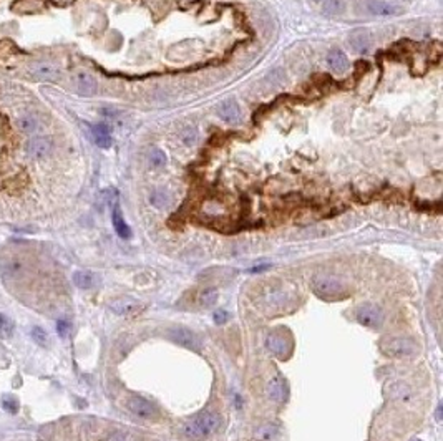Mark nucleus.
I'll return each mask as SVG.
<instances>
[{"mask_svg": "<svg viewBox=\"0 0 443 441\" xmlns=\"http://www.w3.org/2000/svg\"><path fill=\"white\" fill-rule=\"evenodd\" d=\"M13 330H15V324H13L7 315L0 313V337H5V339L10 337L13 334Z\"/></svg>", "mask_w": 443, "mask_h": 441, "instance_id": "24", "label": "nucleus"}, {"mask_svg": "<svg viewBox=\"0 0 443 441\" xmlns=\"http://www.w3.org/2000/svg\"><path fill=\"white\" fill-rule=\"evenodd\" d=\"M168 337L183 348L196 350V352L201 350V340L198 339V335H196L193 330L186 329V327H181V325L171 327V329L168 330Z\"/></svg>", "mask_w": 443, "mask_h": 441, "instance_id": "5", "label": "nucleus"}, {"mask_svg": "<svg viewBox=\"0 0 443 441\" xmlns=\"http://www.w3.org/2000/svg\"><path fill=\"white\" fill-rule=\"evenodd\" d=\"M126 408L133 413L135 416L143 418V420H153V418L158 416V408L156 405L151 403L149 400H146L143 397H138V395H133V397L126 398Z\"/></svg>", "mask_w": 443, "mask_h": 441, "instance_id": "4", "label": "nucleus"}, {"mask_svg": "<svg viewBox=\"0 0 443 441\" xmlns=\"http://www.w3.org/2000/svg\"><path fill=\"white\" fill-rule=\"evenodd\" d=\"M149 163H151L153 166H163L164 163H166V154H164V151H161V149H156L154 148L151 154H149Z\"/></svg>", "mask_w": 443, "mask_h": 441, "instance_id": "27", "label": "nucleus"}, {"mask_svg": "<svg viewBox=\"0 0 443 441\" xmlns=\"http://www.w3.org/2000/svg\"><path fill=\"white\" fill-rule=\"evenodd\" d=\"M312 289L319 297H324V299H340L347 294L344 280L329 274H319L314 277Z\"/></svg>", "mask_w": 443, "mask_h": 441, "instance_id": "2", "label": "nucleus"}, {"mask_svg": "<svg viewBox=\"0 0 443 441\" xmlns=\"http://www.w3.org/2000/svg\"><path fill=\"white\" fill-rule=\"evenodd\" d=\"M365 7H367V10L372 15H377V17H394V15H400L404 12L402 7L395 5V3L383 2V0H367Z\"/></svg>", "mask_w": 443, "mask_h": 441, "instance_id": "9", "label": "nucleus"}, {"mask_svg": "<svg viewBox=\"0 0 443 441\" xmlns=\"http://www.w3.org/2000/svg\"><path fill=\"white\" fill-rule=\"evenodd\" d=\"M274 433H276V428H274L272 425H264V426H261V428H259V431H258L259 438H262L264 441L271 440L272 436H274Z\"/></svg>", "mask_w": 443, "mask_h": 441, "instance_id": "28", "label": "nucleus"}, {"mask_svg": "<svg viewBox=\"0 0 443 441\" xmlns=\"http://www.w3.org/2000/svg\"><path fill=\"white\" fill-rule=\"evenodd\" d=\"M413 441H418V440H413Z\"/></svg>", "mask_w": 443, "mask_h": 441, "instance_id": "33", "label": "nucleus"}, {"mask_svg": "<svg viewBox=\"0 0 443 441\" xmlns=\"http://www.w3.org/2000/svg\"><path fill=\"white\" fill-rule=\"evenodd\" d=\"M111 222H113V227H115L116 234L120 236L121 239H130L131 237V229H130V226L126 224V221H125V217H123L121 209H120V206H118V204H115V206H113Z\"/></svg>", "mask_w": 443, "mask_h": 441, "instance_id": "14", "label": "nucleus"}, {"mask_svg": "<svg viewBox=\"0 0 443 441\" xmlns=\"http://www.w3.org/2000/svg\"><path fill=\"white\" fill-rule=\"evenodd\" d=\"M218 115L221 120H224L226 123H231V125L239 123L241 118H243V113H241V108L236 100H226V102H222L218 106Z\"/></svg>", "mask_w": 443, "mask_h": 441, "instance_id": "10", "label": "nucleus"}, {"mask_svg": "<svg viewBox=\"0 0 443 441\" xmlns=\"http://www.w3.org/2000/svg\"><path fill=\"white\" fill-rule=\"evenodd\" d=\"M111 441H126V438H125V435H121V433H115V435H113Z\"/></svg>", "mask_w": 443, "mask_h": 441, "instance_id": "32", "label": "nucleus"}, {"mask_svg": "<svg viewBox=\"0 0 443 441\" xmlns=\"http://www.w3.org/2000/svg\"><path fill=\"white\" fill-rule=\"evenodd\" d=\"M327 63H329V67L332 68V71H335L337 75L345 73L350 67L349 58H347L345 53L340 52V50H331V52L327 53Z\"/></svg>", "mask_w": 443, "mask_h": 441, "instance_id": "13", "label": "nucleus"}, {"mask_svg": "<svg viewBox=\"0 0 443 441\" xmlns=\"http://www.w3.org/2000/svg\"><path fill=\"white\" fill-rule=\"evenodd\" d=\"M389 397L392 400H395V402H410L413 397V393H412L410 385L404 383V381H394V383L389 386Z\"/></svg>", "mask_w": 443, "mask_h": 441, "instance_id": "16", "label": "nucleus"}, {"mask_svg": "<svg viewBox=\"0 0 443 441\" xmlns=\"http://www.w3.org/2000/svg\"><path fill=\"white\" fill-rule=\"evenodd\" d=\"M73 284L81 290H88L97 284V275L90 271H75L72 275Z\"/></svg>", "mask_w": 443, "mask_h": 441, "instance_id": "18", "label": "nucleus"}, {"mask_svg": "<svg viewBox=\"0 0 443 441\" xmlns=\"http://www.w3.org/2000/svg\"><path fill=\"white\" fill-rule=\"evenodd\" d=\"M221 426V416L216 411H203L181 426V435L191 441H203L213 436Z\"/></svg>", "mask_w": 443, "mask_h": 441, "instance_id": "1", "label": "nucleus"}, {"mask_svg": "<svg viewBox=\"0 0 443 441\" xmlns=\"http://www.w3.org/2000/svg\"><path fill=\"white\" fill-rule=\"evenodd\" d=\"M17 128H18V131H22V133H25V135H34L38 131L40 123L32 115H20L17 118Z\"/></svg>", "mask_w": 443, "mask_h": 441, "instance_id": "21", "label": "nucleus"}, {"mask_svg": "<svg viewBox=\"0 0 443 441\" xmlns=\"http://www.w3.org/2000/svg\"><path fill=\"white\" fill-rule=\"evenodd\" d=\"M355 319L360 325L369 327V329H378L383 322V312L378 305H373V304H365V305L359 307L357 313H355Z\"/></svg>", "mask_w": 443, "mask_h": 441, "instance_id": "6", "label": "nucleus"}, {"mask_svg": "<svg viewBox=\"0 0 443 441\" xmlns=\"http://www.w3.org/2000/svg\"><path fill=\"white\" fill-rule=\"evenodd\" d=\"M166 203V196H164L163 193H154L151 196V203L154 204V206H161V203Z\"/></svg>", "mask_w": 443, "mask_h": 441, "instance_id": "31", "label": "nucleus"}, {"mask_svg": "<svg viewBox=\"0 0 443 441\" xmlns=\"http://www.w3.org/2000/svg\"><path fill=\"white\" fill-rule=\"evenodd\" d=\"M342 2L340 0H324L322 3V10L329 13V15H335V13H340L342 12Z\"/></svg>", "mask_w": 443, "mask_h": 441, "instance_id": "25", "label": "nucleus"}, {"mask_svg": "<svg viewBox=\"0 0 443 441\" xmlns=\"http://www.w3.org/2000/svg\"><path fill=\"white\" fill-rule=\"evenodd\" d=\"M266 348L277 358H286L291 353V340L286 335L271 334L266 339Z\"/></svg>", "mask_w": 443, "mask_h": 441, "instance_id": "8", "label": "nucleus"}, {"mask_svg": "<svg viewBox=\"0 0 443 441\" xmlns=\"http://www.w3.org/2000/svg\"><path fill=\"white\" fill-rule=\"evenodd\" d=\"M382 350L389 357L407 358V357H413L417 353L418 345L415 340L408 337H392V339H387L382 343Z\"/></svg>", "mask_w": 443, "mask_h": 441, "instance_id": "3", "label": "nucleus"}, {"mask_svg": "<svg viewBox=\"0 0 443 441\" xmlns=\"http://www.w3.org/2000/svg\"><path fill=\"white\" fill-rule=\"evenodd\" d=\"M32 76L35 80H53L58 76V70L50 63H40L32 68Z\"/></svg>", "mask_w": 443, "mask_h": 441, "instance_id": "20", "label": "nucleus"}, {"mask_svg": "<svg viewBox=\"0 0 443 441\" xmlns=\"http://www.w3.org/2000/svg\"><path fill=\"white\" fill-rule=\"evenodd\" d=\"M110 308H111V312L118 313V315H131V313L140 310L141 304L138 301H135V299L120 297V299H116V301L110 302Z\"/></svg>", "mask_w": 443, "mask_h": 441, "instance_id": "12", "label": "nucleus"}, {"mask_svg": "<svg viewBox=\"0 0 443 441\" xmlns=\"http://www.w3.org/2000/svg\"><path fill=\"white\" fill-rule=\"evenodd\" d=\"M349 45L352 47L357 53L367 52L369 47H370V37H369L367 30H354L352 34L349 35Z\"/></svg>", "mask_w": 443, "mask_h": 441, "instance_id": "15", "label": "nucleus"}, {"mask_svg": "<svg viewBox=\"0 0 443 441\" xmlns=\"http://www.w3.org/2000/svg\"><path fill=\"white\" fill-rule=\"evenodd\" d=\"M76 88H78V92L81 95H86V97H90V95H93L98 90V83H97V80H95L91 75H88V73H80L78 76H76Z\"/></svg>", "mask_w": 443, "mask_h": 441, "instance_id": "19", "label": "nucleus"}, {"mask_svg": "<svg viewBox=\"0 0 443 441\" xmlns=\"http://www.w3.org/2000/svg\"><path fill=\"white\" fill-rule=\"evenodd\" d=\"M2 407H3V410L5 411L15 415V413L18 411V408H20V405H18V400L15 397H12V395H5V397L2 398Z\"/></svg>", "mask_w": 443, "mask_h": 441, "instance_id": "26", "label": "nucleus"}, {"mask_svg": "<svg viewBox=\"0 0 443 441\" xmlns=\"http://www.w3.org/2000/svg\"><path fill=\"white\" fill-rule=\"evenodd\" d=\"M267 397L274 403H284V400L287 397V390H286V381L282 380L281 375H274L267 381Z\"/></svg>", "mask_w": 443, "mask_h": 441, "instance_id": "11", "label": "nucleus"}, {"mask_svg": "<svg viewBox=\"0 0 443 441\" xmlns=\"http://www.w3.org/2000/svg\"><path fill=\"white\" fill-rule=\"evenodd\" d=\"M53 149V139L50 136H35L25 146V153L32 160H45Z\"/></svg>", "mask_w": 443, "mask_h": 441, "instance_id": "7", "label": "nucleus"}, {"mask_svg": "<svg viewBox=\"0 0 443 441\" xmlns=\"http://www.w3.org/2000/svg\"><path fill=\"white\" fill-rule=\"evenodd\" d=\"M30 335H32V339H34V342L37 345H40V347H48L50 337H48L47 332L42 329V327H38V325L34 327V329H32V332H30Z\"/></svg>", "mask_w": 443, "mask_h": 441, "instance_id": "23", "label": "nucleus"}, {"mask_svg": "<svg viewBox=\"0 0 443 441\" xmlns=\"http://www.w3.org/2000/svg\"><path fill=\"white\" fill-rule=\"evenodd\" d=\"M214 320H216V324H219V325L224 324V322H227V312L219 308L218 312H214Z\"/></svg>", "mask_w": 443, "mask_h": 441, "instance_id": "30", "label": "nucleus"}, {"mask_svg": "<svg viewBox=\"0 0 443 441\" xmlns=\"http://www.w3.org/2000/svg\"><path fill=\"white\" fill-rule=\"evenodd\" d=\"M218 299H219V292L216 289H206L199 295V304L203 307H214L218 304Z\"/></svg>", "mask_w": 443, "mask_h": 441, "instance_id": "22", "label": "nucleus"}, {"mask_svg": "<svg viewBox=\"0 0 443 441\" xmlns=\"http://www.w3.org/2000/svg\"><path fill=\"white\" fill-rule=\"evenodd\" d=\"M91 133H93L95 143H97L100 148H110L111 146L113 139H111V135H110L108 125H105V123H98V125H95L93 128H91Z\"/></svg>", "mask_w": 443, "mask_h": 441, "instance_id": "17", "label": "nucleus"}, {"mask_svg": "<svg viewBox=\"0 0 443 441\" xmlns=\"http://www.w3.org/2000/svg\"><path fill=\"white\" fill-rule=\"evenodd\" d=\"M57 332L60 337H67V335H70L72 332V324L68 320H58L57 322Z\"/></svg>", "mask_w": 443, "mask_h": 441, "instance_id": "29", "label": "nucleus"}]
</instances>
